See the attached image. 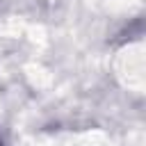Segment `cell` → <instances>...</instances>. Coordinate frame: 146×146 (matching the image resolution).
I'll use <instances>...</instances> for the list:
<instances>
[{"label":"cell","mask_w":146,"mask_h":146,"mask_svg":"<svg viewBox=\"0 0 146 146\" xmlns=\"http://www.w3.org/2000/svg\"><path fill=\"white\" fill-rule=\"evenodd\" d=\"M0 146H2V139H0Z\"/></svg>","instance_id":"6da1fadb"}]
</instances>
